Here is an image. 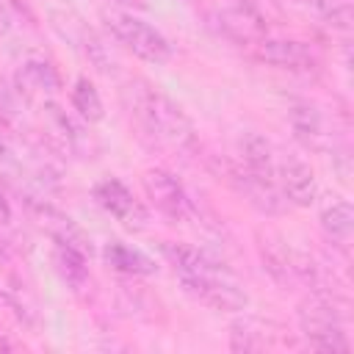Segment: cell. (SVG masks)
Wrapping results in <instances>:
<instances>
[{"instance_id": "5bb4252c", "label": "cell", "mask_w": 354, "mask_h": 354, "mask_svg": "<svg viewBox=\"0 0 354 354\" xmlns=\"http://www.w3.org/2000/svg\"><path fill=\"white\" fill-rule=\"evenodd\" d=\"M241 160L246 169L257 171V174H266L274 180V163H277V155H274V147L268 138H263L260 133H246L241 138Z\"/></svg>"}, {"instance_id": "52a82bcc", "label": "cell", "mask_w": 354, "mask_h": 354, "mask_svg": "<svg viewBox=\"0 0 354 354\" xmlns=\"http://www.w3.org/2000/svg\"><path fill=\"white\" fill-rule=\"evenodd\" d=\"M94 199L102 210H108L116 221H122L127 230H144L147 227V207L133 196V191L116 180V177H108L102 183L94 185Z\"/></svg>"}, {"instance_id": "6da1fadb", "label": "cell", "mask_w": 354, "mask_h": 354, "mask_svg": "<svg viewBox=\"0 0 354 354\" xmlns=\"http://www.w3.org/2000/svg\"><path fill=\"white\" fill-rule=\"evenodd\" d=\"M124 100H127L133 119L152 141H158L169 149L185 152V155L199 147L196 127L185 116V111L171 97H166L155 86H149L147 80H130L124 86Z\"/></svg>"}, {"instance_id": "44dd1931", "label": "cell", "mask_w": 354, "mask_h": 354, "mask_svg": "<svg viewBox=\"0 0 354 354\" xmlns=\"http://www.w3.org/2000/svg\"><path fill=\"white\" fill-rule=\"evenodd\" d=\"M8 30V14L0 8V33H6Z\"/></svg>"}, {"instance_id": "e0dca14e", "label": "cell", "mask_w": 354, "mask_h": 354, "mask_svg": "<svg viewBox=\"0 0 354 354\" xmlns=\"http://www.w3.org/2000/svg\"><path fill=\"white\" fill-rule=\"evenodd\" d=\"M44 116H47V127H50V133L55 136V141L64 147V149H69V152H75L77 149V144L83 141V136H80V127L61 111V108H55V105H47L44 108Z\"/></svg>"}, {"instance_id": "9a60e30c", "label": "cell", "mask_w": 354, "mask_h": 354, "mask_svg": "<svg viewBox=\"0 0 354 354\" xmlns=\"http://www.w3.org/2000/svg\"><path fill=\"white\" fill-rule=\"evenodd\" d=\"M105 263L116 271H124V274H155L158 271L152 257H147L144 252H138L122 241H111L105 246Z\"/></svg>"}, {"instance_id": "4fadbf2b", "label": "cell", "mask_w": 354, "mask_h": 354, "mask_svg": "<svg viewBox=\"0 0 354 354\" xmlns=\"http://www.w3.org/2000/svg\"><path fill=\"white\" fill-rule=\"evenodd\" d=\"M17 83H19V88L25 86V91H41V94H53L61 88V77H58L55 66L41 55H30L19 64Z\"/></svg>"}, {"instance_id": "5b68a950", "label": "cell", "mask_w": 354, "mask_h": 354, "mask_svg": "<svg viewBox=\"0 0 354 354\" xmlns=\"http://www.w3.org/2000/svg\"><path fill=\"white\" fill-rule=\"evenodd\" d=\"M180 282L188 296L218 313H238L249 304V296L238 288L235 277H180Z\"/></svg>"}, {"instance_id": "7402d4cb", "label": "cell", "mask_w": 354, "mask_h": 354, "mask_svg": "<svg viewBox=\"0 0 354 354\" xmlns=\"http://www.w3.org/2000/svg\"><path fill=\"white\" fill-rule=\"evenodd\" d=\"M0 221H8V205L3 202V196H0Z\"/></svg>"}, {"instance_id": "3957f363", "label": "cell", "mask_w": 354, "mask_h": 354, "mask_svg": "<svg viewBox=\"0 0 354 354\" xmlns=\"http://www.w3.org/2000/svg\"><path fill=\"white\" fill-rule=\"evenodd\" d=\"M102 19H105V28L113 33V39L119 44H124L141 61L166 64L171 58L169 39L160 30H155L152 25H147L144 19H138V17L127 14V11H116V8H105Z\"/></svg>"}, {"instance_id": "2e32d148", "label": "cell", "mask_w": 354, "mask_h": 354, "mask_svg": "<svg viewBox=\"0 0 354 354\" xmlns=\"http://www.w3.org/2000/svg\"><path fill=\"white\" fill-rule=\"evenodd\" d=\"M58 246H55V263H58V271L64 274V279L69 282V285H83L86 282V277H88V271H86V252L83 249H77V246H72V243H66V241H55Z\"/></svg>"}, {"instance_id": "ffe728a7", "label": "cell", "mask_w": 354, "mask_h": 354, "mask_svg": "<svg viewBox=\"0 0 354 354\" xmlns=\"http://www.w3.org/2000/svg\"><path fill=\"white\" fill-rule=\"evenodd\" d=\"M8 144H6V138H3V133H0V160H8Z\"/></svg>"}, {"instance_id": "9c48e42d", "label": "cell", "mask_w": 354, "mask_h": 354, "mask_svg": "<svg viewBox=\"0 0 354 354\" xmlns=\"http://www.w3.org/2000/svg\"><path fill=\"white\" fill-rule=\"evenodd\" d=\"M158 249H160V254L174 266V271H177L180 277H232V271H230L221 260H216L213 254H207V252L199 249V246L163 241Z\"/></svg>"}, {"instance_id": "8fae6325", "label": "cell", "mask_w": 354, "mask_h": 354, "mask_svg": "<svg viewBox=\"0 0 354 354\" xmlns=\"http://www.w3.org/2000/svg\"><path fill=\"white\" fill-rule=\"evenodd\" d=\"M230 183L257 207V210H263V213H279L282 210V194H279V188H277V183L271 180V177H266V174H257V171H252V169H246L243 163L241 166H230Z\"/></svg>"}, {"instance_id": "8992f818", "label": "cell", "mask_w": 354, "mask_h": 354, "mask_svg": "<svg viewBox=\"0 0 354 354\" xmlns=\"http://www.w3.org/2000/svg\"><path fill=\"white\" fill-rule=\"evenodd\" d=\"M252 55L260 64H271L277 69L290 72H313L321 66V55L310 44L293 39H260L257 44H252Z\"/></svg>"}, {"instance_id": "7c38bea8", "label": "cell", "mask_w": 354, "mask_h": 354, "mask_svg": "<svg viewBox=\"0 0 354 354\" xmlns=\"http://www.w3.org/2000/svg\"><path fill=\"white\" fill-rule=\"evenodd\" d=\"M318 218H321V230L337 243H346L354 232V207H351L348 199H343L337 194L326 196V202L321 205Z\"/></svg>"}, {"instance_id": "277c9868", "label": "cell", "mask_w": 354, "mask_h": 354, "mask_svg": "<svg viewBox=\"0 0 354 354\" xmlns=\"http://www.w3.org/2000/svg\"><path fill=\"white\" fill-rule=\"evenodd\" d=\"M141 185L149 196V202L163 213L169 216L171 221H188V218H196V202L194 196L188 194V188L166 169H149L144 171L141 177Z\"/></svg>"}, {"instance_id": "30bf717a", "label": "cell", "mask_w": 354, "mask_h": 354, "mask_svg": "<svg viewBox=\"0 0 354 354\" xmlns=\"http://www.w3.org/2000/svg\"><path fill=\"white\" fill-rule=\"evenodd\" d=\"M290 127L293 136L315 152H329L335 147V133L329 130L326 116L321 113V108L310 105V102H296L290 108Z\"/></svg>"}, {"instance_id": "7a4b0ae2", "label": "cell", "mask_w": 354, "mask_h": 354, "mask_svg": "<svg viewBox=\"0 0 354 354\" xmlns=\"http://www.w3.org/2000/svg\"><path fill=\"white\" fill-rule=\"evenodd\" d=\"M299 326H301V335L307 337V343L315 351L346 354L351 348L348 337L343 332V324H340V313L335 310V304L326 293H315V296L301 301Z\"/></svg>"}, {"instance_id": "ba28073f", "label": "cell", "mask_w": 354, "mask_h": 354, "mask_svg": "<svg viewBox=\"0 0 354 354\" xmlns=\"http://www.w3.org/2000/svg\"><path fill=\"white\" fill-rule=\"evenodd\" d=\"M274 183L282 199L299 207H310L318 196V183H315L313 169L293 155H285L274 163Z\"/></svg>"}, {"instance_id": "603a6c76", "label": "cell", "mask_w": 354, "mask_h": 354, "mask_svg": "<svg viewBox=\"0 0 354 354\" xmlns=\"http://www.w3.org/2000/svg\"><path fill=\"white\" fill-rule=\"evenodd\" d=\"M105 3H119V6H141V0H105Z\"/></svg>"}, {"instance_id": "d6986e66", "label": "cell", "mask_w": 354, "mask_h": 354, "mask_svg": "<svg viewBox=\"0 0 354 354\" xmlns=\"http://www.w3.org/2000/svg\"><path fill=\"white\" fill-rule=\"evenodd\" d=\"M307 6L326 25L340 28V30L351 28V3L348 0H307Z\"/></svg>"}, {"instance_id": "ac0fdd59", "label": "cell", "mask_w": 354, "mask_h": 354, "mask_svg": "<svg viewBox=\"0 0 354 354\" xmlns=\"http://www.w3.org/2000/svg\"><path fill=\"white\" fill-rule=\"evenodd\" d=\"M72 108H75L86 122H100L102 113H105L97 88H94L86 77H77V80H75V88H72Z\"/></svg>"}]
</instances>
